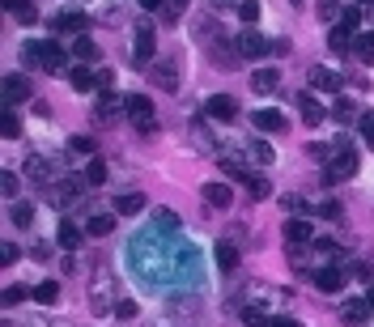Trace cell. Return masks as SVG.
Here are the masks:
<instances>
[{
  "instance_id": "1",
  "label": "cell",
  "mask_w": 374,
  "mask_h": 327,
  "mask_svg": "<svg viewBox=\"0 0 374 327\" xmlns=\"http://www.w3.org/2000/svg\"><path fill=\"white\" fill-rule=\"evenodd\" d=\"M115 306H119V298H115V277H111L106 264H98V268H94V281H89V311H94V315H111Z\"/></svg>"
},
{
  "instance_id": "2",
  "label": "cell",
  "mask_w": 374,
  "mask_h": 327,
  "mask_svg": "<svg viewBox=\"0 0 374 327\" xmlns=\"http://www.w3.org/2000/svg\"><path fill=\"white\" fill-rule=\"evenodd\" d=\"M149 81H153L158 89H166V94H179V64H175L170 55H158V60L149 64Z\"/></svg>"
},
{
  "instance_id": "3",
  "label": "cell",
  "mask_w": 374,
  "mask_h": 327,
  "mask_svg": "<svg viewBox=\"0 0 374 327\" xmlns=\"http://www.w3.org/2000/svg\"><path fill=\"white\" fill-rule=\"evenodd\" d=\"M81 196H85V183L81 179H64V183H51L47 187V204L51 209H72Z\"/></svg>"
},
{
  "instance_id": "4",
  "label": "cell",
  "mask_w": 374,
  "mask_h": 327,
  "mask_svg": "<svg viewBox=\"0 0 374 327\" xmlns=\"http://www.w3.org/2000/svg\"><path fill=\"white\" fill-rule=\"evenodd\" d=\"M123 111H128V119H132L141 132H153V102H149L145 94H128V98H123Z\"/></svg>"
},
{
  "instance_id": "5",
  "label": "cell",
  "mask_w": 374,
  "mask_h": 327,
  "mask_svg": "<svg viewBox=\"0 0 374 327\" xmlns=\"http://www.w3.org/2000/svg\"><path fill=\"white\" fill-rule=\"evenodd\" d=\"M132 64H136V68H149V64H153V26H149V21H141V26H136Z\"/></svg>"
},
{
  "instance_id": "6",
  "label": "cell",
  "mask_w": 374,
  "mask_h": 327,
  "mask_svg": "<svg viewBox=\"0 0 374 327\" xmlns=\"http://www.w3.org/2000/svg\"><path fill=\"white\" fill-rule=\"evenodd\" d=\"M358 174V153L349 149V153H336L328 166H324V179L328 183H345V179H353Z\"/></svg>"
},
{
  "instance_id": "7",
  "label": "cell",
  "mask_w": 374,
  "mask_h": 327,
  "mask_svg": "<svg viewBox=\"0 0 374 327\" xmlns=\"http://www.w3.org/2000/svg\"><path fill=\"white\" fill-rule=\"evenodd\" d=\"M243 51H238V43H226V38H217V43H209V60L217 64V68H226V72H234L243 60H238Z\"/></svg>"
},
{
  "instance_id": "8",
  "label": "cell",
  "mask_w": 374,
  "mask_h": 327,
  "mask_svg": "<svg viewBox=\"0 0 374 327\" xmlns=\"http://www.w3.org/2000/svg\"><path fill=\"white\" fill-rule=\"evenodd\" d=\"M204 115H209V119H217V123H230V119L238 115V102H234L230 94H213V98H209V106H204Z\"/></svg>"
},
{
  "instance_id": "9",
  "label": "cell",
  "mask_w": 374,
  "mask_h": 327,
  "mask_svg": "<svg viewBox=\"0 0 374 327\" xmlns=\"http://www.w3.org/2000/svg\"><path fill=\"white\" fill-rule=\"evenodd\" d=\"M34 51H38V64H43L47 72H64V68H68V55H64L55 43H34Z\"/></svg>"
},
{
  "instance_id": "10",
  "label": "cell",
  "mask_w": 374,
  "mask_h": 327,
  "mask_svg": "<svg viewBox=\"0 0 374 327\" xmlns=\"http://www.w3.org/2000/svg\"><path fill=\"white\" fill-rule=\"evenodd\" d=\"M285 243H290V247H307V243H315V226H311L307 217L285 221Z\"/></svg>"
},
{
  "instance_id": "11",
  "label": "cell",
  "mask_w": 374,
  "mask_h": 327,
  "mask_svg": "<svg viewBox=\"0 0 374 327\" xmlns=\"http://www.w3.org/2000/svg\"><path fill=\"white\" fill-rule=\"evenodd\" d=\"M307 85H311V89H328V94H341V85H345V81H341L332 68H319V64H315V68L307 72Z\"/></svg>"
},
{
  "instance_id": "12",
  "label": "cell",
  "mask_w": 374,
  "mask_h": 327,
  "mask_svg": "<svg viewBox=\"0 0 374 327\" xmlns=\"http://www.w3.org/2000/svg\"><path fill=\"white\" fill-rule=\"evenodd\" d=\"M200 196H204V204H213V209H230L234 204V192H230V183H204L200 187Z\"/></svg>"
},
{
  "instance_id": "13",
  "label": "cell",
  "mask_w": 374,
  "mask_h": 327,
  "mask_svg": "<svg viewBox=\"0 0 374 327\" xmlns=\"http://www.w3.org/2000/svg\"><path fill=\"white\" fill-rule=\"evenodd\" d=\"M315 285H319V294H341L345 289V268H315Z\"/></svg>"
},
{
  "instance_id": "14",
  "label": "cell",
  "mask_w": 374,
  "mask_h": 327,
  "mask_svg": "<svg viewBox=\"0 0 374 327\" xmlns=\"http://www.w3.org/2000/svg\"><path fill=\"white\" fill-rule=\"evenodd\" d=\"M55 30H68V34H77V38H81V34L89 30V17H85L81 9H68V13H60V17H55Z\"/></svg>"
},
{
  "instance_id": "15",
  "label": "cell",
  "mask_w": 374,
  "mask_h": 327,
  "mask_svg": "<svg viewBox=\"0 0 374 327\" xmlns=\"http://www.w3.org/2000/svg\"><path fill=\"white\" fill-rule=\"evenodd\" d=\"M251 89L255 94H277L281 89V72L277 68H255L251 72Z\"/></svg>"
},
{
  "instance_id": "16",
  "label": "cell",
  "mask_w": 374,
  "mask_h": 327,
  "mask_svg": "<svg viewBox=\"0 0 374 327\" xmlns=\"http://www.w3.org/2000/svg\"><path fill=\"white\" fill-rule=\"evenodd\" d=\"M4 102H30V81L21 72H9L4 77Z\"/></svg>"
},
{
  "instance_id": "17",
  "label": "cell",
  "mask_w": 374,
  "mask_h": 327,
  "mask_svg": "<svg viewBox=\"0 0 374 327\" xmlns=\"http://www.w3.org/2000/svg\"><path fill=\"white\" fill-rule=\"evenodd\" d=\"M238 51L255 60V55H264V51H273V43H268L264 34H255V30H247V34H238Z\"/></svg>"
},
{
  "instance_id": "18",
  "label": "cell",
  "mask_w": 374,
  "mask_h": 327,
  "mask_svg": "<svg viewBox=\"0 0 374 327\" xmlns=\"http://www.w3.org/2000/svg\"><path fill=\"white\" fill-rule=\"evenodd\" d=\"M192 145H196L200 153H209V157H221V153H217V140L209 136V123H204V119L192 123Z\"/></svg>"
},
{
  "instance_id": "19",
  "label": "cell",
  "mask_w": 374,
  "mask_h": 327,
  "mask_svg": "<svg viewBox=\"0 0 374 327\" xmlns=\"http://www.w3.org/2000/svg\"><path fill=\"white\" fill-rule=\"evenodd\" d=\"M4 13L17 17V26H34V21H38V9H34L30 0H4Z\"/></svg>"
},
{
  "instance_id": "20",
  "label": "cell",
  "mask_w": 374,
  "mask_h": 327,
  "mask_svg": "<svg viewBox=\"0 0 374 327\" xmlns=\"http://www.w3.org/2000/svg\"><path fill=\"white\" fill-rule=\"evenodd\" d=\"M298 111H302V123H311V128H319V123L328 119V111H324L311 94H302V98H298Z\"/></svg>"
},
{
  "instance_id": "21",
  "label": "cell",
  "mask_w": 374,
  "mask_h": 327,
  "mask_svg": "<svg viewBox=\"0 0 374 327\" xmlns=\"http://www.w3.org/2000/svg\"><path fill=\"white\" fill-rule=\"evenodd\" d=\"M141 209H145V196H141V192H119V196H115V213H119V217H132V213H141Z\"/></svg>"
},
{
  "instance_id": "22",
  "label": "cell",
  "mask_w": 374,
  "mask_h": 327,
  "mask_svg": "<svg viewBox=\"0 0 374 327\" xmlns=\"http://www.w3.org/2000/svg\"><path fill=\"white\" fill-rule=\"evenodd\" d=\"M374 311H370V302H349V306H341V323H349V327H358V323H366Z\"/></svg>"
},
{
  "instance_id": "23",
  "label": "cell",
  "mask_w": 374,
  "mask_h": 327,
  "mask_svg": "<svg viewBox=\"0 0 374 327\" xmlns=\"http://www.w3.org/2000/svg\"><path fill=\"white\" fill-rule=\"evenodd\" d=\"M72 60H77V64H94V60H98V43H94L89 34H81V38L72 43Z\"/></svg>"
},
{
  "instance_id": "24",
  "label": "cell",
  "mask_w": 374,
  "mask_h": 327,
  "mask_svg": "<svg viewBox=\"0 0 374 327\" xmlns=\"http://www.w3.org/2000/svg\"><path fill=\"white\" fill-rule=\"evenodd\" d=\"M26 174H30L34 183H43V187H47V179H51V162H47L43 153H34V157H26Z\"/></svg>"
},
{
  "instance_id": "25",
  "label": "cell",
  "mask_w": 374,
  "mask_h": 327,
  "mask_svg": "<svg viewBox=\"0 0 374 327\" xmlns=\"http://www.w3.org/2000/svg\"><path fill=\"white\" fill-rule=\"evenodd\" d=\"M353 38H358L353 30H345V26H332V34H328V47L345 55V51H353Z\"/></svg>"
},
{
  "instance_id": "26",
  "label": "cell",
  "mask_w": 374,
  "mask_h": 327,
  "mask_svg": "<svg viewBox=\"0 0 374 327\" xmlns=\"http://www.w3.org/2000/svg\"><path fill=\"white\" fill-rule=\"evenodd\" d=\"M251 123H255L260 132H281V128H285V115H281V111H260V115H251Z\"/></svg>"
},
{
  "instance_id": "27",
  "label": "cell",
  "mask_w": 374,
  "mask_h": 327,
  "mask_svg": "<svg viewBox=\"0 0 374 327\" xmlns=\"http://www.w3.org/2000/svg\"><path fill=\"white\" fill-rule=\"evenodd\" d=\"M55 243H60L64 251H77V247H81V230H77L72 221H60V230H55Z\"/></svg>"
},
{
  "instance_id": "28",
  "label": "cell",
  "mask_w": 374,
  "mask_h": 327,
  "mask_svg": "<svg viewBox=\"0 0 374 327\" xmlns=\"http://www.w3.org/2000/svg\"><path fill=\"white\" fill-rule=\"evenodd\" d=\"M217 268H221V272H234V268H238V247H234L230 238L217 243Z\"/></svg>"
},
{
  "instance_id": "29",
  "label": "cell",
  "mask_w": 374,
  "mask_h": 327,
  "mask_svg": "<svg viewBox=\"0 0 374 327\" xmlns=\"http://www.w3.org/2000/svg\"><path fill=\"white\" fill-rule=\"evenodd\" d=\"M353 55H358L362 64H374V30H362V34L353 38Z\"/></svg>"
},
{
  "instance_id": "30",
  "label": "cell",
  "mask_w": 374,
  "mask_h": 327,
  "mask_svg": "<svg viewBox=\"0 0 374 327\" xmlns=\"http://www.w3.org/2000/svg\"><path fill=\"white\" fill-rule=\"evenodd\" d=\"M68 81H72V89H81V94L98 89V77H94V72H89L85 64H81V68H72V72H68Z\"/></svg>"
},
{
  "instance_id": "31",
  "label": "cell",
  "mask_w": 374,
  "mask_h": 327,
  "mask_svg": "<svg viewBox=\"0 0 374 327\" xmlns=\"http://www.w3.org/2000/svg\"><path fill=\"white\" fill-rule=\"evenodd\" d=\"M217 162H221V170H226V174H230V179H243V183H247V179H251V166H243V162H238V157H234V153H221V157H217Z\"/></svg>"
},
{
  "instance_id": "32",
  "label": "cell",
  "mask_w": 374,
  "mask_h": 327,
  "mask_svg": "<svg viewBox=\"0 0 374 327\" xmlns=\"http://www.w3.org/2000/svg\"><path fill=\"white\" fill-rule=\"evenodd\" d=\"M106 183V162L102 157H89L85 162V187H102Z\"/></svg>"
},
{
  "instance_id": "33",
  "label": "cell",
  "mask_w": 374,
  "mask_h": 327,
  "mask_svg": "<svg viewBox=\"0 0 374 327\" xmlns=\"http://www.w3.org/2000/svg\"><path fill=\"white\" fill-rule=\"evenodd\" d=\"M85 230H89L94 238H106V234L115 230V217H111V213H94V217L85 221Z\"/></svg>"
},
{
  "instance_id": "34",
  "label": "cell",
  "mask_w": 374,
  "mask_h": 327,
  "mask_svg": "<svg viewBox=\"0 0 374 327\" xmlns=\"http://www.w3.org/2000/svg\"><path fill=\"white\" fill-rule=\"evenodd\" d=\"M30 298L43 302V306H55V302H60V285H55V281H43L38 289H30Z\"/></svg>"
},
{
  "instance_id": "35",
  "label": "cell",
  "mask_w": 374,
  "mask_h": 327,
  "mask_svg": "<svg viewBox=\"0 0 374 327\" xmlns=\"http://www.w3.org/2000/svg\"><path fill=\"white\" fill-rule=\"evenodd\" d=\"M9 217H13V226H30V221H34V204H30V200H13Z\"/></svg>"
},
{
  "instance_id": "36",
  "label": "cell",
  "mask_w": 374,
  "mask_h": 327,
  "mask_svg": "<svg viewBox=\"0 0 374 327\" xmlns=\"http://www.w3.org/2000/svg\"><path fill=\"white\" fill-rule=\"evenodd\" d=\"M247 192H251V200H268V196H273V183H268L264 174H251V179H247Z\"/></svg>"
},
{
  "instance_id": "37",
  "label": "cell",
  "mask_w": 374,
  "mask_h": 327,
  "mask_svg": "<svg viewBox=\"0 0 374 327\" xmlns=\"http://www.w3.org/2000/svg\"><path fill=\"white\" fill-rule=\"evenodd\" d=\"M153 221H158L153 230H162V234H179V217H175L170 209H158V213H153Z\"/></svg>"
},
{
  "instance_id": "38",
  "label": "cell",
  "mask_w": 374,
  "mask_h": 327,
  "mask_svg": "<svg viewBox=\"0 0 374 327\" xmlns=\"http://www.w3.org/2000/svg\"><path fill=\"white\" fill-rule=\"evenodd\" d=\"M251 157H255L260 166H273V162H277V157H273V145H268V140H260V136L251 140Z\"/></svg>"
},
{
  "instance_id": "39",
  "label": "cell",
  "mask_w": 374,
  "mask_h": 327,
  "mask_svg": "<svg viewBox=\"0 0 374 327\" xmlns=\"http://www.w3.org/2000/svg\"><path fill=\"white\" fill-rule=\"evenodd\" d=\"M332 119H336V123H349V119H353V102H349L345 94L332 102Z\"/></svg>"
},
{
  "instance_id": "40",
  "label": "cell",
  "mask_w": 374,
  "mask_h": 327,
  "mask_svg": "<svg viewBox=\"0 0 374 327\" xmlns=\"http://www.w3.org/2000/svg\"><path fill=\"white\" fill-rule=\"evenodd\" d=\"M115 106H119V102H115V94H98L94 115H98V119H111V115H115Z\"/></svg>"
},
{
  "instance_id": "41",
  "label": "cell",
  "mask_w": 374,
  "mask_h": 327,
  "mask_svg": "<svg viewBox=\"0 0 374 327\" xmlns=\"http://www.w3.org/2000/svg\"><path fill=\"white\" fill-rule=\"evenodd\" d=\"M0 123H4V128H0V132H4V140H17V136H21V119H17L13 111H4V119H0Z\"/></svg>"
},
{
  "instance_id": "42",
  "label": "cell",
  "mask_w": 374,
  "mask_h": 327,
  "mask_svg": "<svg viewBox=\"0 0 374 327\" xmlns=\"http://www.w3.org/2000/svg\"><path fill=\"white\" fill-rule=\"evenodd\" d=\"M332 153H336L332 145H307V157H311V162H319V166H328V162H332Z\"/></svg>"
},
{
  "instance_id": "43",
  "label": "cell",
  "mask_w": 374,
  "mask_h": 327,
  "mask_svg": "<svg viewBox=\"0 0 374 327\" xmlns=\"http://www.w3.org/2000/svg\"><path fill=\"white\" fill-rule=\"evenodd\" d=\"M183 9H187V0H166V4H162V21H170V26H175V21L183 17Z\"/></svg>"
},
{
  "instance_id": "44",
  "label": "cell",
  "mask_w": 374,
  "mask_h": 327,
  "mask_svg": "<svg viewBox=\"0 0 374 327\" xmlns=\"http://www.w3.org/2000/svg\"><path fill=\"white\" fill-rule=\"evenodd\" d=\"M358 21H362V9H358V4H349V9L341 13V21H336V26H345V30H353V34H358Z\"/></svg>"
},
{
  "instance_id": "45",
  "label": "cell",
  "mask_w": 374,
  "mask_h": 327,
  "mask_svg": "<svg viewBox=\"0 0 374 327\" xmlns=\"http://www.w3.org/2000/svg\"><path fill=\"white\" fill-rule=\"evenodd\" d=\"M0 187H4V196H9V200H17V192H21V179H17L13 170H4V174H0Z\"/></svg>"
},
{
  "instance_id": "46",
  "label": "cell",
  "mask_w": 374,
  "mask_h": 327,
  "mask_svg": "<svg viewBox=\"0 0 374 327\" xmlns=\"http://www.w3.org/2000/svg\"><path fill=\"white\" fill-rule=\"evenodd\" d=\"M358 128H362V140H366V149H374V111H366V115L358 119Z\"/></svg>"
},
{
  "instance_id": "47",
  "label": "cell",
  "mask_w": 374,
  "mask_h": 327,
  "mask_svg": "<svg viewBox=\"0 0 374 327\" xmlns=\"http://www.w3.org/2000/svg\"><path fill=\"white\" fill-rule=\"evenodd\" d=\"M243 323H247V327H268V319H264V311H260V306H243Z\"/></svg>"
},
{
  "instance_id": "48",
  "label": "cell",
  "mask_w": 374,
  "mask_h": 327,
  "mask_svg": "<svg viewBox=\"0 0 374 327\" xmlns=\"http://www.w3.org/2000/svg\"><path fill=\"white\" fill-rule=\"evenodd\" d=\"M238 17H243V21H247V30H251V26H255V17H260V4H255V0H243V4H238Z\"/></svg>"
},
{
  "instance_id": "49",
  "label": "cell",
  "mask_w": 374,
  "mask_h": 327,
  "mask_svg": "<svg viewBox=\"0 0 374 327\" xmlns=\"http://www.w3.org/2000/svg\"><path fill=\"white\" fill-rule=\"evenodd\" d=\"M341 0H319V17H328V21H341Z\"/></svg>"
},
{
  "instance_id": "50",
  "label": "cell",
  "mask_w": 374,
  "mask_h": 327,
  "mask_svg": "<svg viewBox=\"0 0 374 327\" xmlns=\"http://www.w3.org/2000/svg\"><path fill=\"white\" fill-rule=\"evenodd\" d=\"M136 311H141V306H136L132 298H119V306H115V315H119V319H136Z\"/></svg>"
},
{
  "instance_id": "51",
  "label": "cell",
  "mask_w": 374,
  "mask_h": 327,
  "mask_svg": "<svg viewBox=\"0 0 374 327\" xmlns=\"http://www.w3.org/2000/svg\"><path fill=\"white\" fill-rule=\"evenodd\" d=\"M68 149H72V153H94V140H89V136H72Z\"/></svg>"
},
{
  "instance_id": "52",
  "label": "cell",
  "mask_w": 374,
  "mask_h": 327,
  "mask_svg": "<svg viewBox=\"0 0 374 327\" xmlns=\"http://www.w3.org/2000/svg\"><path fill=\"white\" fill-rule=\"evenodd\" d=\"M26 294H30V289H21V285H9V289H4V306H17Z\"/></svg>"
},
{
  "instance_id": "53",
  "label": "cell",
  "mask_w": 374,
  "mask_h": 327,
  "mask_svg": "<svg viewBox=\"0 0 374 327\" xmlns=\"http://www.w3.org/2000/svg\"><path fill=\"white\" fill-rule=\"evenodd\" d=\"M17 260H21V251H17L13 243H4V247H0V264H17Z\"/></svg>"
},
{
  "instance_id": "54",
  "label": "cell",
  "mask_w": 374,
  "mask_h": 327,
  "mask_svg": "<svg viewBox=\"0 0 374 327\" xmlns=\"http://www.w3.org/2000/svg\"><path fill=\"white\" fill-rule=\"evenodd\" d=\"M319 213H324V217H332V221H336V217H341V204H336V200H328V204H324V209H319Z\"/></svg>"
},
{
  "instance_id": "55",
  "label": "cell",
  "mask_w": 374,
  "mask_h": 327,
  "mask_svg": "<svg viewBox=\"0 0 374 327\" xmlns=\"http://www.w3.org/2000/svg\"><path fill=\"white\" fill-rule=\"evenodd\" d=\"M268 327H298L294 319H285V315H277V319H268Z\"/></svg>"
},
{
  "instance_id": "56",
  "label": "cell",
  "mask_w": 374,
  "mask_h": 327,
  "mask_svg": "<svg viewBox=\"0 0 374 327\" xmlns=\"http://www.w3.org/2000/svg\"><path fill=\"white\" fill-rule=\"evenodd\" d=\"M162 4H166V0H141V9H145V13H153V9H162Z\"/></svg>"
},
{
  "instance_id": "57",
  "label": "cell",
  "mask_w": 374,
  "mask_h": 327,
  "mask_svg": "<svg viewBox=\"0 0 374 327\" xmlns=\"http://www.w3.org/2000/svg\"><path fill=\"white\" fill-rule=\"evenodd\" d=\"M226 4H243V0H213V9H226Z\"/></svg>"
},
{
  "instance_id": "58",
  "label": "cell",
  "mask_w": 374,
  "mask_h": 327,
  "mask_svg": "<svg viewBox=\"0 0 374 327\" xmlns=\"http://www.w3.org/2000/svg\"><path fill=\"white\" fill-rule=\"evenodd\" d=\"M366 302H370V311H374V294H370V298H366Z\"/></svg>"
},
{
  "instance_id": "59",
  "label": "cell",
  "mask_w": 374,
  "mask_h": 327,
  "mask_svg": "<svg viewBox=\"0 0 374 327\" xmlns=\"http://www.w3.org/2000/svg\"><path fill=\"white\" fill-rule=\"evenodd\" d=\"M294 4H302V0H294Z\"/></svg>"
},
{
  "instance_id": "60",
  "label": "cell",
  "mask_w": 374,
  "mask_h": 327,
  "mask_svg": "<svg viewBox=\"0 0 374 327\" xmlns=\"http://www.w3.org/2000/svg\"><path fill=\"white\" fill-rule=\"evenodd\" d=\"M370 17H374V9H370Z\"/></svg>"
},
{
  "instance_id": "61",
  "label": "cell",
  "mask_w": 374,
  "mask_h": 327,
  "mask_svg": "<svg viewBox=\"0 0 374 327\" xmlns=\"http://www.w3.org/2000/svg\"><path fill=\"white\" fill-rule=\"evenodd\" d=\"M366 4H370V0H366Z\"/></svg>"
}]
</instances>
